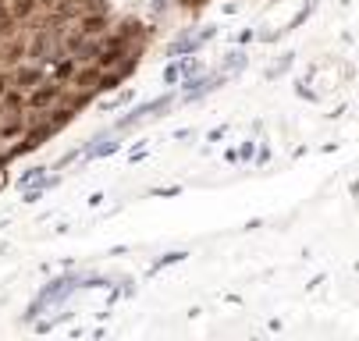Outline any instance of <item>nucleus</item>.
<instances>
[{"label":"nucleus","instance_id":"nucleus-1","mask_svg":"<svg viewBox=\"0 0 359 341\" xmlns=\"http://www.w3.org/2000/svg\"><path fill=\"white\" fill-rule=\"evenodd\" d=\"M11 18H15V11L4 4V0H0V32H8V29H11Z\"/></svg>","mask_w":359,"mask_h":341},{"label":"nucleus","instance_id":"nucleus-2","mask_svg":"<svg viewBox=\"0 0 359 341\" xmlns=\"http://www.w3.org/2000/svg\"><path fill=\"white\" fill-rule=\"evenodd\" d=\"M54 96H57V89H43V92H36V96H32V107H43V104H50Z\"/></svg>","mask_w":359,"mask_h":341},{"label":"nucleus","instance_id":"nucleus-3","mask_svg":"<svg viewBox=\"0 0 359 341\" xmlns=\"http://www.w3.org/2000/svg\"><path fill=\"white\" fill-rule=\"evenodd\" d=\"M29 11H32V0H18V4H15V15L18 18H25Z\"/></svg>","mask_w":359,"mask_h":341},{"label":"nucleus","instance_id":"nucleus-4","mask_svg":"<svg viewBox=\"0 0 359 341\" xmlns=\"http://www.w3.org/2000/svg\"><path fill=\"white\" fill-rule=\"evenodd\" d=\"M4 85H8V78H4V75H0V96H4Z\"/></svg>","mask_w":359,"mask_h":341}]
</instances>
